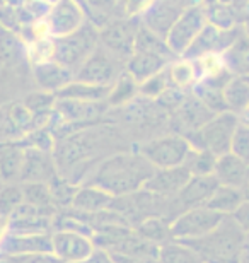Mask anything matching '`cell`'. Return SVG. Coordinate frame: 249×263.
Here are the masks:
<instances>
[{"label": "cell", "mask_w": 249, "mask_h": 263, "mask_svg": "<svg viewBox=\"0 0 249 263\" xmlns=\"http://www.w3.org/2000/svg\"><path fill=\"white\" fill-rule=\"evenodd\" d=\"M212 2H217V0H203V5H206V4H212Z\"/></svg>", "instance_id": "obj_60"}, {"label": "cell", "mask_w": 249, "mask_h": 263, "mask_svg": "<svg viewBox=\"0 0 249 263\" xmlns=\"http://www.w3.org/2000/svg\"><path fill=\"white\" fill-rule=\"evenodd\" d=\"M166 76L169 81V86L178 87L181 91H191L195 87V84L198 82V70L197 65L191 59H184V57H179V59L173 60L171 64L166 67Z\"/></svg>", "instance_id": "obj_25"}, {"label": "cell", "mask_w": 249, "mask_h": 263, "mask_svg": "<svg viewBox=\"0 0 249 263\" xmlns=\"http://www.w3.org/2000/svg\"><path fill=\"white\" fill-rule=\"evenodd\" d=\"M33 73L36 79V84L41 87V91L58 92L67 84H70L75 77V72L67 65L60 64L55 59L43 62V64L33 65Z\"/></svg>", "instance_id": "obj_21"}, {"label": "cell", "mask_w": 249, "mask_h": 263, "mask_svg": "<svg viewBox=\"0 0 249 263\" xmlns=\"http://www.w3.org/2000/svg\"><path fill=\"white\" fill-rule=\"evenodd\" d=\"M41 2H46V4H50V5H53L56 2V0H41Z\"/></svg>", "instance_id": "obj_59"}, {"label": "cell", "mask_w": 249, "mask_h": 263, "mask_svg": "<svg viewBox=\"0 0 249 263\" xmlns=\"http://www.w3.org/2000/svg\"><path fill=\"white\" fill-rule=\"evenodd\" d=\"M159 261L161 263H205L201 256L181 241H169L159 246Z\"/></svg>", "instance_id": "obj_33"}, {"label": "cell", "mask_w": 249, "mask_h": 263, "mask_svg": "<svg viewBox=\"0 0 249 263\" xmlns=\"http://www.w3.org/2000/svg\"><path fill=\"white\" fill-rule=\"evenodd\" d=\"M189 178H191V173L183 164L174 167H161V170L156 167L152 176L147 180L144 190L159 197H176L189 181Z\"/></svg>", "instance_id": "obj_16"}, {"label": "cell", "mask_w": 249, "mask_h": 263, "mask_svg": "<svg viewBox=\"0 0 249 263\" xmlns=\"http://www.w3.org/2000/svg\"><path fill=\"white\" fill-rule=\"evenodd\" d=\"M82 263H116V261L113 258V255L108 253L106 250L96 248V250L92 251V255L89 256L86 261H82Z\"/></svg>", "instance_id": "obj_51"}, {"label": "cell", "mask_w": 249, "mask_h": 263, "mask_svg": "<svg viewBox=\"0 0 249 263\" xmlns=\"http://www.w3.org/2000/svg\"><path fill=\"white\" fill-rule=\"evenodd\" d=\"M224 99L227 109L236 115L244 113L249 106V82L244 77H232L224 87Z\"/></svg>", "instance_id": "obj_32"}, {"label": "cell", "mask_w": 249, "mask_h": 263, "mask_svg": "<svg viewBox=\"0 0 249 263\" xmlns=\"http://www.w3.org/2000/svg\"><path fill=\"white\" fill-rule=\"evenodd\" d=\"M241 26H242V29H244V33L249 36V5L241 14Z\"/></svg>", "instance_id": "obj_53"}, {"label": "cell", "mask_w": 249, "mask_h": 263, "mask_svg": "<svg viewBox=\"0 0 249 263\" xmlns=\"http://www.w3.org/2000/svg\"><path fill=\"white\" fill-rule=\"evenodd\" d=\"M0 263H15L10 256H0Z\"/></svg>", "instance_id": "obj_57"}, {"label": "cell", "mask_w": 249, "mask_h": 263, "mask_svg": "<svg viewBox=\"0 0 249 263\" xmlns=\"http://www.w3.org/2000/svg\"><path fill=\"white\" fill-rule=\"evenodd\" d=\"M48 186H50V192H51V197H53V202L58 209H68L72 205V200L75 197V192L77 188L73 183H70L67 178H63L60 175H55L48 181Z\"/></svg>", "instance_id": "obj_38"}, {"label": "cell", "mask_w": 249, "mask_h": 263, "mask_svg": "<svg viewBox=\"0 0 249 263\" xmlns=\"http://www.w3.org/2000/svg\"><path fill=\"white\" fill-rule=\"evenodd\" d=\"M176 59H169V57L157 53V51L150 50H135L133 55L130 57L126 64V70L135 77L137 82H144L145 79H149L156 73L166 70V67Z\"/></svg>", "instance_id": "obj_20"}, {"label": "cell", "mask_w": 249, "mask_h": 263, "mask_svg": "<svg viewBox=\"0 0 249 263\" xmlns=\"http://www.w3.org/2000/svg\"><path fill=\"white\" fill-rule=\"evenodd\" d=\"M38 253H53L51 233H9L0 245V256H26Z\"/></svg>", "instance_id": "obj_14"}, {"label": "cell", "mask_w": 249, "mask_h": 263, "mask_svg": "<svg viewBox=\"0 0 249 263\" xmlns=\"http://www.w3.org/2000/svg\"><path fill=\"white\" fill-rule=\"evenodd\" d=\"M79 7H81L84 10V14H86V17L89 21V15H91V7H89V0H73Z\"/></svg>", "instance_id": "obj_55"}, {"label": "cell", "mask_w": 249, "mask_h": 263, "mask_svg": "<svg viewBox=\"0 0 249 263\" xmlns=\"http://www.w3.org/2000/svg\"><path fill=\"white\" fill-rule=\"evenodd\" d=\"M140 17H113L99 28V43L121 62H126L135 51L137 31Z\"/></svg>", "instance_id": "obj_5"}, {"label": "cell", "mask_w": 249, "mask_h": 263, "mask_svg": "<svg viewBox=\"0 0 249 263\" xmlns=\"http://www.w3.org/2000/svg\"><path fill=\"white\" fill-rule=\"evenodd\" d=\"M225 215L217 212V210L208 209L206 205L201 207H191L183 210L176 219L171 222L173 239L176 241H189L203 238L212 233L217 226L222 222Z\"/></svg>", "instance_id": "obj_6"}, {"label": "cell", "mask_w": 249, "mask_h": 263, "mask_svg": "<svg viewBox=\"0 0 249 263\" xmlns=\"http://www.w3.org/2000/svg\"><path fill=\"white\" fill-rule=\"evenodd\" d=\"M241 123L239 115L232 111L215 113L203 127L186 135V140L193 149H205L215 156L227 154L231 151L232 135Z\"/></svg>", "instance_id": "obj_3"}, {"label": "cell", "mask_w": 249, "mask_h": 263, "mask_svg": "<svg viewBox=\"0 0 249 263\" xmlns=\"http://www.w3.org/2000/svg\"><path fill=\"white\" fill-rule=\"evenodd\" d=\"M29 33H31V41L34 40H45V38H53L51 36V28L48 23V17H40L31 21L29 24Z\"/></svg>", "instance_id": "obj_47"}, {"label": "cell", "mask_w": 249, "mask_h": 263, "mask_svg": "<svg viewBox=\"0 0 249 263\" xmlns=\"http://www.w3.org/2000/svg\"><path fill=\"white\" fill-rule=\"evenodd\" d=\"M24 161V145L0 142V181L19 183Z\"/></svg>", "instance_id": "obj_24"}, {"label": "cell", "mask_w": 249, "mask_h": 263, "mask_svg": "<svg viewBox=\"0 0 249 263\" xmlns=\"http://www.w3.org/2000/svg\"><path fill=\"white\" fill-rule=\"evenodd\" d=\"M239 118H241V122H244V123H247V125H249V106L244 109V113H242Z\"/></svg>", "instance_id": "obj_56"}, {"label": "cell", "mask_w": 249, "mask_h": 263, "mask_svg": "<svg viewBox=\"0 0 249 263\" xmlns=\"http://www.w3.org/2000/svg\"><path fill=\"white\" fill-rule=\"evenodd\" d=\"M222 55L231 73H234L236 77L249 76V36L244 31Z\"/></svg>", "instance_id": "obj_28"}, {"label": "cell", "mask_w": 249, "mask_h": 263, "mask_svg": "<svg viewBox=\"0 0 249 263\" xmlns=\"http://www.w3.org/2000/svg\"><path fill=\"white\" fill-rule=\"evenodd\" d=\"M24 202L21 183H9L0 188V217L10 219L21 203Z\"/></svg>", "instance_id": "obj_39"}, {"label": "cell", "mask_w": 249, "mask_h": 263, "mask_svg": "<svg viewBox=\"0 0 249 263\" xmlns=\"http://www.w3.org/2000/svg\"><path fill=\"white\" fill-rule=\"evenodd\" d=\"M167 87H169V81H167L166 70H162V72L156 73V76L145 79L144 82H140L139 92L149 99H157Z\"/></svg>", "instance_id": "obj_44"}, {"label": "cell", "mask_w": 249, "mask_h": 263, "mask_svg": "<svg viewBox=\"0 0 249 263\" xmlns=\"http://www.w3.org/2000/svg\"><path fill=\"white\" fill-rule=\"evenodd\" d=\"M137 234L142 236L144 239L150 241V243L161 246L164 243L173 241V233H171V220L162 217V215H150L140 220L139 224L133 226Z\"/></svg>", "instance_id": "obj_27"}, {"label": "cell", "mask_w": 249, "mask_h": 263, "mask_svg": "<svg viewBox=\"0 0 249 263\" xmlns=\"http://www.w3.org/2000/svg\"><path fill=\"white\" fill-rule=\"evenodd\" d=\"M191 151V145L186 140V137L173 134L166 137H159L142 147L140 152L149 159L154 167H174L181 166L186 159L188 152Z\"/></svg>", "instance_id": "obj_8"}, {"label": "cell", "mask_w": 249, "mask_h": 263, "mask_svg": "<svg viewBox=\"0 0 249 263\" xmlns=\"http://www.w3.org/2000/svg\"><path fill=\"white\" fill-rule=\"evenodd\" d=\"M56 173V161L48 151L24 145V161L19 183H48Z\"/></svg>", "instance_id": "obj_13"}, {"label": "cell", "mask_w": 249, "mask_h": 263, "mask_svg": "<svg viewBox=\"0 0 249 263\" xmlns=\"http://www.w3.org/2000/svg\"><path fill=\"white\" fill-rule=\"evenodd\" d=\"M15 263H63L55 253H38L26 256H10Z\"/></svg>", "instance_id": "obj_48"}, {"label": "cell", "mask_w": 249, "mask_h": 263, "mask_svg": "<svg viewBox=\"0 0 249 263\" xmlns=\"http://www.w3.org/2000/svg\"><path fill=\"white\" fill-rule=\"evenodd\" d=\"M174 4L179 5L183 10L186 9H191V7H200V5H203V0H173Z\"/></svg>", "instance_id": "obj_52"}, {"label": "cell", "mask_w": 249, "mask_h": 263, "mask_svg": "<svg viewBox=\"0 0 249 263\" xmlns=\"http://www.w3.org/2000/svg\"><path fill=\"white\" fill-rule=\"evenodd\" d=\"M121 60L114 57L103 45H98L96 50L84 60V64L77 68L73 81H81L96 86H113L116 77L123 68L120 67Z\"/></svg>", "instance_id": "obj_7"}, {"label": "cell", "mask_w": 249, "mask_h": 263, "mask_svg": "<svg viewBox=\"0 0 249 263\" xmlns=\"http://www.w3.org/2000/svg\"><path fill=\"white\" fill-rule=\"evenodd\" d=\"M28 55H29V60L33 62V65L53 60L55 59V41H53V38L31 41Z\"/></svg>", "instance_id": "obj_41"}, {"label": "cell", "mask_w": 249, "mask_h": 263, "mask_svg": "<svg viewBox=\"0 0 249 263\" xmlns=\"http://www.w3.org/2000/svg\"><path fill=\"white\" fill-rule=\"evenodd\" d=\"M109 108L108 101H75V99H56L55 109L56 117L63 123H84L101 118Z\"/></svg>", "instance_id": "obj_18"}, {"label": "cell", "mask_w": 249, "mask_h": 263, "mask_svg": "<svg viewBox=\"0 0 249 263\" xmlns=\"http://www.w3.org/2000/svg\"><path fill=\"white\" fill-rule=\"evenodd\" d=\"M214 175L220 185L236 186L244 190V186L249 181V164L234 156L232 152H227V154L217 156Z\"/></svg>", "instance_id": "obj_22"}, {"label": "cell", "mask_w": 249, "mask_h": 263, "mask_svg": "<svg viewBox=\"0 0 249 263\" xmlns=\"http://www.w3.org/2000/svg\"><path fill=\"white\" fill-rule=\"evenodd\" d=\"M219 185L220 183L215 178V175L191 176L189 181L183 186V190L176 195L179 207H181V210H186L191 207L206 205V202L214 195V192L217 190Z\"/></svg>", "instance_id": "obj_19"}, {"label": "cell", "mask_w": 249, "mask_h": 263, "mask_svg": "<svg viewBox=\"0 0 249 263\" xmlns=\"http://www.w3.org/2000/svg\"><path fill=\"white\" fill-rule=\"evenodd\" d=\"M206 23L208 21H206L203 5L184 10L178 17L176 23H174L166 38V43L171 48L173 53L176 57H183L186 53V50L197 40V36L201 33V29L205 28Z\"/></svg>", "instance_id": "obj_9"}, {"label": "cell", "mask_w": 249, "mask_h": 263, "mask_svg": "<svg viewBox=\"0 0 249 263\" xmlns=\"http://www.w3.org/2000/svg\"><path fill=\"white\" fill-rule=\"evenodd\" d=\"M111 86H96L81 81H72L65 87L55 92L56 99H75V101H106Z\"/></svg>", "instance_id": "obj_26"}, {"label": "cell", "mask_w": 249, "mask_h": 263, "mask_svg": "<svg viewBox=\"0 0 249 263\" xmlns=\"http://www.w3.org/2000/svg\"><path fill=\"white\" fill-rule=\"evenodd\" d=\"M186 98H188L186 91H181V89H178V87L169 86L166 91L156 99V101H157L159 106L166 108V109H169V111H174V109H178L179 106H181Z\"/></svg>", "instance_id": "obj_46"}, {"label": "cell", "mask_w": 249, "mask_h": 263, "mask_svg": "<svg viewBox=\"0 0 249 263\" xmlns=\"http://www.w3.org/2000/svg\"><path fill=\"white\" fill-rule=\"evenodd\" d=\"M191 94L197 96L210 111H214V113L229 111L225 104V99H224V87H219V86H215V84H210L206 81H198L195 84V87L191 89Z\"/></svg>", "instance_id": "obj_34"}, {"label": "cell", "mask_w": 249, "mask_h": 263, "mask_svg": "<svg viewBox=\"0 0 249 263\" xmlns=\"http://www.w3.org/2000/svg\"><path fill=\"white\" fill-rule=\"evenodd\" d=\"M244 238V231L231 215H225L212 233L203 238L181 241V243L193 248L205 263H241Z\"/></svg>", "instance_id": "obj_2"}, {"label": "cell", "mask_w": 249, "mask_h": 263, "mask_svg": "<svg viewBox=\"0 0 249 263\" xmlns=\"http://www.w3.org/2000/svg\"><path fill=\"white\" fill-rule=\"evenodd\" d=\"M154 0H114V17H142Z\"/></svg>", "instance_id": "obj_40"}, {"label": "cell", "mask_w": 249, "mask_h": 263, "mask_svg": "<svg viewBox=\"0 0 249 263\" xmlns=\"http://www.w3.org/2000/svg\"><path fill=\"white\" fill-rule=\"evenodd\" d=\"M244 79H246V81H247V82H249V76H247V77H244Z\"/></svg>", "instance_id": "obj_61"}, {"label": "cell", "mask_w": 249, "mask_h": 263, "mask_svg": "<svg viewBox=\"0 0 249 263\" xmlns=\"http://www.w3.org/2000/svg\"><path fill=\"white\" fill-rule=\"evenodd\" d=\"M51 246L53 253L67 263L86 261L96 250V245H94L91 236L73 233V231H53Z\"/></svg>", "instance_id": "obj_10"}, {"label": "cell", "mask_w": 249, "mask_h": 263, "mask_svg": "<svg viewBox=\"0 0 249 263\" xmlns=\"http://www.w3.org/2000/svg\"><path fill=\"white\" fill-rule=\"evenodd\" d=\"M244 190L236 186H227V185H219L214 195L206 202V207L224 215H232L237 210V207L244 202Z\"/></svg>", "instance_id": "obj_29"}, {"label": "cell", "mask_w": 249, "mask_h": 263, "mask_svg": "<svg viewBox=\"0 0 249 263\" xmlns=\"http://www.w3.org/2000/svg\"><path fill=\"white\" fill-rule=\"evenodd\" d=\"M116 263H161L157 256H128V255H113Z\"/></svg>", "instance_id": "obj_50"}, {"label": "cell", "mask_w": 249, "mask_h": 263, "mask_svg": "<svg viewBox=\"0 0 249 263\" xmlns=\"http://www.w3.org/2000/svg\"><path fill=\"white\" fill-rule=\"evenodd\" d=\"M53 41H55V60L77 72V68L99 45V29L86 21L77 31L53 38Z\"/></svg>", "instance_id": "obj_4"}, {"label": "cell", "mask_w": 249, "mask_h": 263, "mask_svg": "<svg viewBox=\"0 0 249 263\" xmlns=\"http://www.w3.org/2000/svg\"><path fill=\"white\" fill-rule=\"evenodd\" d=\"M215 162H217V156L214 152L205 149H193L191 147V151L188 152L183 166H186V170L191 173V176H200V175H214Z\"/></svg>", "instance_id": "obj_36"}, {"label": "cell", "mask_w": 249, "mask_h": 263, "mask_svg": "<svg viewBox=\"0 0 249 263\" xmlns=\"http://www.w3.org/2000/svg\"><path fill=\"white\" fill-rule=\"evenodd\" d=\"M139 94V82L135 81V77L123 68L120 72V76L116 77V81L111 86L109 96H108V104L111 106H125V104L131 103L135 96Z\"/></svg>", "instance_id": "obj_30"}, {"label": "cell", "mask_w": 249, "mask_h": 263, "mask_svg": "<svg viewBox=\"0 0 249 263\" xmlns=\"http://www.w3.org/2000/svg\"><path fill=\"white\" fill-rule=\"evenodd\" d=\"M89 7H91L89 23H92L99 29L109 21V14H113L114 0H89Z\"/></svg>", "instance_id": "obj_45"}, {"label": "cell", "mask_w": 249, "mask_h": 263, "mask_svg": "<svg viewBox=\"0 0 249 263\" xmlns=\"http://www.w3.org/2000/svg\"><path fill=\"white\" fill-rule=\"evenodd\" d=\"M234 156L249 164V125L241 122L237 125V128L232 135L231 140V151Z\"/></svg>", "instance_id": "obj_42"}, {"label": "cell", "mask_w": 249, "mask_h": 263, "mask_svg": "<svg viewBox=\"0 0 249 263\" xmlns=\"http://www.w3.org/2000/svg\"><path fill=\"white\" fill-rule=\"evenodd\" d=\"M24 202L43 210H60L53 202L48 183H21Z\"/></svg>", "instance_id": "obj_35"}, {"label": "cell", "mask_w": 249, "mask_h": 263, "mask_svg": "<svg viewBox=\"0 0 249 263\" xmlns=\"http://www.w3.org/2000/svg\"><path fill=\"white\" fill-rule=\"evenodd\" d=\"M46 17H48L53 38L73 33L87 21L84 10L73 0H56L50 7Z\"/></svg>", "instance_id": "obj_15"}, {"label": "cell", "mask_w": 249, "mask_h": 263, "mask_svg": "<svg viewBox=\"0 0 249 263\" xmlns=\"http://www.w3.org/2000/svg\"><path fill=\"white\" fill-rule=\"evenodd\" d=\"M195 65H197V70H198V81H208V79H215L225 73L229 68L225 65V60H224V55L222 53H203L197 57L193 60Z\"/></svg>", "instance_id": "obj_37"}, {"label": "cell", "mask_w": 249, "mask_h": 263, "mask_svg": "<svg viewBox=\"0 0 249 263\" xmlns=\"http://www.w3.org/2000/svg\"><path fill=\"white\" fill-rule=\"evenodd\" d=\"M154 171L156 167L140 151L120 152L101 162L87 183L109 192L113 197H123L142 190Z\"/></svg>", "instance_id": "obj_1"}, {"label": "cell", "mask_w": 249, "mask_h": 263, "mask_svg": "<svg viewBox=\"0 0 249 263\" xmlns=\"http://www.w3.org/2000/svg\"><path fill=\"white\" fill-rule=\"evenodd\" d=\"M214 115L215 113L210 111L197 96L188 94V98L184 99L181 106L173 111L171 127L174 130V134L186 137L188 134L203 127Z\"/></svg>", "instance_id": "obj_12"}, {"label": "cell", "mask_w": 249, "mask_h": 263, "mask_svg": "<svg viewBox=\"0 0 249 263\" xmlns=\"http://www.w3.org/2000/svg\"><path fill=\"white\" fill-rule=\"evenodd\" d=\"M9 234V219L0 217V245L5 239V236Z\"/></svg>", "instance_id": "obj_54"}, {"label": "cell", "mask_w": 249, "mask_h": 263, "mask_svg": "<svg viewBox=\"0 0 249 263\" xmlns=\"http://www.w3.org/2000/svg\"><path fill=\"white\" fill-rule=\"evenodd\" d=\"M242 26H237L234 29H219L210 23L201 29V33L197 36V40L193 41L191 46L186 50V53L183 57L184 59L195 60L197 57L203 53H224L229 46L242 34Z\"/></svg>", "instance_id": "obj_11"}, {"label": "cell", "mask_w": 249, "mask_h": 263, "mask_svg": "<svg viewBox=\"0 0 249 263\" xmlns=\"http://www.w3.org/2000/svg\"><path fill=\"white\" fill-rule=\"evenodd\" d=\"M231 217L236 220L237 226H239L244 233H249V198H246L244 202L237 207V210Z\"/></svg>", "instance_id": "obj_49"}, {"label": "cell", "mask_w": 249, "mask_h": 263, "mask_svg": "<svg viewBox=\"0 0 249 263\" xmlns=\"http://www.w3.org/2000/svg\"><path fill=\"white\" fill-rule=\"evenodd\" d=\"M183 12L184 10L174 4L173 0H154V4L142 14L140 21L154 34L166 40L167 33Z\"/></svg>", "instance_id": "obj_17"}, {"label": "cell", "mask_w": 249, "mask_h": 263, "mask_svg": "<svg viewBox=\"0 0 249 263\" xmlns=\"http://www.w3.org/2000/svg\"><path fill=\"white\" fill-rule=\"evenodd\" d=\"M244 197H246V198H249V183L244 186Z\"/></svg>", "instance_id": "obj_58"}, {"label": "cell", "mask_w": 249, "mask_h": 263, "mask_svg": "<svg viewBox=\"0 0 249 263\" xmlns=\"http://www.w3.org/2000/svg\"><path fill=\"white\" fill-rule=\"evenodd\" d=\"M55 101H56L55 92L40 91V92L29 94V96L24 99V104L29 108V111L33 115H43V113L51 111V108L55 106Z\"/></svg>", "instance_id": "obj_43"}, {"label": "cell", "mask_w": 249, "mask_h": 263, "mask_svg": "<svg viewBox=\"0 0 249 263\" xmlns=\"http://www.w3.org/2000/svg\"><path fill=\"white\" fill-rule=\"evenodd\" d=\"M114 197L109 192L103 190L96 185H89L86 183L84 186H79L75 192V197L72 200V205L68 210L77 214H94L101 210L113 207Z\"/></svg>", "instance_id": "obj_23"}, {"label": "cell", "mask_w": 249, "mask_h": 263, "mask_svg": "<svg viewBox=\"0 0 249 263\" xmlns=\"http://www.w3.org/2000/svg\"><path fill=\"white\" fill-rule=\"evenodd\" d=\"M203 7H205L206 21H208L212 26H215V28L234 29L237 26H241V12L232 7L231 4L217 0V2L203 5Z\"/></svg>", "instance_id": "obj_31"}]
</instances>
